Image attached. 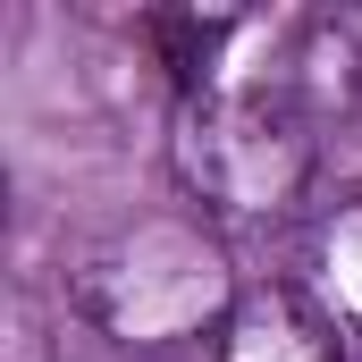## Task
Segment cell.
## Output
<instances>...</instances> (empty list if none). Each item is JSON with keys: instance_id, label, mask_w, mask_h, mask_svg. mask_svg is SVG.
Returning a JSON list of instances; mask_svg holds the SVG:
<instances>
[{"instance_id": "6", "label": "cell", "mask_w": 362, "mask_h": 362, "mask_svg": "<svg viewBox=\"0 0 362 362\" xmlns=\"http://www.w3.org/2000/svg\"><path fill=\"white\" fill-rule=\"evenodd\" d=\"M51 312H42V295L25 286V278H8V295H0V362H51Z\"/></svg>"}, {"instance_id": "3", "label": "cell", "mask_w": 362, "mask_h": 362, "mask_svg": "<svg viewBox=\"0 0 362 362\" xmlns=\"http://www.w3.org/2000/svg\"><path fill=\"white\" fill-rule=\"evenodd\" d=\"M211 362H346V329L303 286H245Z\"/></svg>"}, {"instance_id": "2", "label": "cell", "mask_w": 362, "mask_h": 362, "mask_svg": "<svg viewBox=\"0 0 362 362\" xmlns=\"http://www.w3.org/2000/svg\"><path fill=\"white\" fill-rule=\"evenodd\" d=\"M169 169L211 228H270L312 194L320 127L278 93V76H219L177 101Z\"/></svg>"}, {"instance_id": "4", "label": "cell", "mask_w": 362, "mask_h": 362, "mask_svg": "<svg viewBox=\"0 0 362 362\" xmlns=\"http://www.w3.org/2000/svg\"><path fill=\"white\" fill-rule=\"evenodd\" d=\"M278 93L312 118V127H329V118H346L362 101V25L354 17H303L295 34H286V51H278Z\"/></svg>"}, {"instance_id": "5", "label": "cell", "mask_w": 362, "mask_h": 362, "mask_svg": "<svg viewBox=\"0 0 362 362\" xmlns=\"http://www.w3.org/2000/svg\"><path fill=\"white\" fill-rule=\"evenodd\" d=\"M346 337H362V194H337L303 228V278H295Z\"/></svg>"}, {"instance_id": "1", "label": "cell", "mask_w": 362, "mask_h": 362, "mask_svg": "<svg viewBox=\"0 0 362 362\" xmlns=\"http://www.w3.org/2000/svg\"><path fill=\"white\" fill-rule=\"evenodd\" d=\"M68 303L118 354L185 362L194 346H219L228 312L245 303V278L202 211H135L68 253Z\"/></svg>"}]
</instances>
